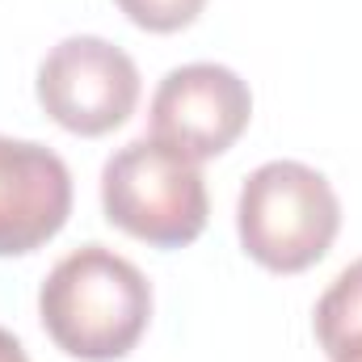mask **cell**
<instances>
[{
	"mask_svg": "<svg viewBox=\"0 0 362 362\" xmlns=\"http://www.w3.org/2000/svg\"><path fill=\"white\" fill-rule=\"evenodd\" d=\"M38 320L68 358L118 362L148 333L152 282L122 253L81 245L47 274L38 291Z\"/></svg>",
	"mask_w": 362,
	"mask_h": 362,
	"instance_id": "1",
	"label": "cell"
},
{
	"mask_svg": "<svg viewBox=\"0 0 362 362\" xmlns=\"http://www.w3.org/2000/svg\"><path fill=\"white\" fill-rule=\"evenodd\" d=\"M139 89L135 59L97 34H72L55 42L38 64V105L55 127L81 139L118 131L135 114Z\"/></svg>",
	"mask_w": 362,
	"mask_h": 362,
	"instance_id": "4",
	"label": "cell"
},
{
	"mask_svg": "<svg viewBox=\"0 0 362 362\" xmlns=\"http://www.w3.org/2000/svg\"><path fill=\"white\" fill-rule=\"evenodd\" d=\"M72 215L68 165L34 144L0 135V257H25L55 240Z\"/></svg>",
	"mask_w": 362,
	"mask_h": 362,
	"instance_id": "6",
	"label": "cell"
},
{
	"mask_svg": "<svg viewBox=\"0 0 362 362\" xmlns=\"http://www.w3.org/2000/svg\"><path fill=\"white\" fill-rule=\"evenodd\" d=\"M0 362H30L25 358V346H21L8 329H0Z\"/></svg>",
	"mask_w": 362,
	"mask_h": 362,
	"instance_id": "9",
	"label": "cell"
},
{
	"mask_svg": "<svg viewBox=\"0 0 362 362\" xmlns=\"http://www.w3.org/2000/svg\"><path fill=\"white\" fill-rule=\"evenodd\" d=\"M253 118L249 85L223 64H181L152 93V139L194 165L223 156Z\"/></svg>",
	"mask_w": 362,
	"mask_h": 362,
	"instance_id": "5",
	"label": "cell"
},
{
	"mask_svg": "<svg viewBox=\"0 0 362 362\" xmlns=\"http://www.w3.org/2000/svg\"><path fill=\"white\" fill-rule=\"evenodd\" d=\"M122 8V17L148 34H177L185 25H194L206 8V0H114Z\"/></svg>",
	"mask_w": 362,
	"mask_h": 362,
	"instance_id": "8",
	"label": "cell"
},
{
	"mask_svg": "<svg viewBox=\"0 0 362 362\" xmlns=\"http://www.w3.org/2000/svg\"><path fill=\"white\" fill-rule=\"evenodd\" d=\"M337 362H362V350L358 354H346V358H337Z\"/></svg>",
	"mask_w": 362,
	"mask_h": 362,
	"instance_id": "10",
	"label": "cell"
},
{
	"mask_svg": "<svg viewBox=\"0 0 362 362\" xmlns=\"http://www.w3.org/2000/svg\"><path fill=\"white\" fill-rule=\"evenodd\" d=\"M101 211L118 232L152 249H185L206 232L211 198L189 156L144 135L105 160Z\"/></svg>",
	"mask_w": 362,
	"mask_h": 362,
	"instance_id": "3",
	"label": "cell"
},
{
	"mask_svg": "<svg viewBox=\"0 0 362 362\" xmlns=\"http://www.w3.org/2000/svg\"><path fill=\"white\" fill-rule=\"evenodd\" d=\"M312 333L320 350L329 354V362L362 350V257L350 262L333 278V286L320 295L312 312Z\"/></svg>",
	"mask_w": 362,
	"mask_h": 362,
	"instance_id": "7",
	"label": "cell"
},
{
	"mask_svg": "<svg viewBox=\"0 0 362 362\" xmlns=\"http://www.w3.org/2000/svg\"><path fill=\"white\" fill-rule=\"evenodd\" d=\"M240 249L270 274H303L329 257L341 232V198L303 160L253 169L236 198Z\"/></svg>",
	"mask_w": 362,
	"mask_h": 362,
	"instance_id": "2",
	"label": "cell"
}]
</instances>
